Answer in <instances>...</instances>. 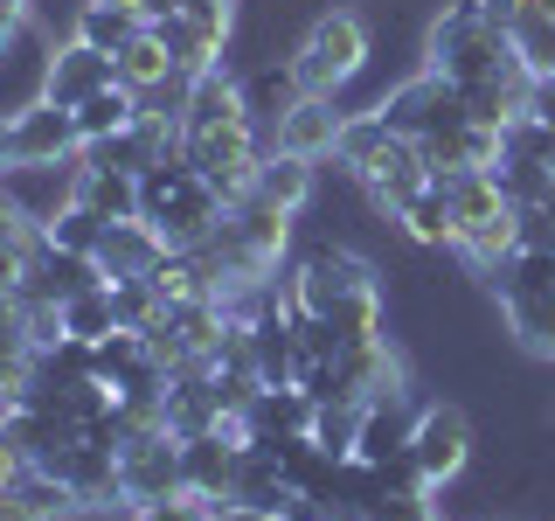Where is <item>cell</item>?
I'll return each mask as SVG.
<instances>
[{"label":"cell","mask_w":555,"mask_h":521,"mask_svg":"<svg viewBox=\"0 0 555 521\" xmlns=\"http://www.w3.org/2000/svg\"><path fill=\"white\" fill-rule=\"evenodd\" d=\"M22 35H28V22H22V14H8V8H0V69H8V56L22 49Z\"/></svg>","instance_id":"35"},{"label":"cell","mask_w":555,"mask_h":521,"mask_svg":"<svg viewBox=\"0 0 555 521\" xmlns=\"http://www.w3.org/2000/svg\"><path fill=\"white\" fill-rule=\"evenodd\" d=\"M22 473H28L22 445H14V439H0V494H14V486H22Z\"/></svg>","instance_id":"34"},{"label":"cell","mask_w":555,"mask_h":521,"mask_svg":"<svg viewBox=\"0 0 555 521\" xmlns=\"http://www.w3.org/2000/svg\"><path fill=\"white\" fill-rule=\"evenodd\" d=\"M77 112H56L49 98L14 104V161H77Z\"/></svg>","instance_id":"15"},{"label":"cell","mask_w":555,"mask_h":521,"mask_svg":"<svg viewBox=\"0 0 555 521\" xmlns=\"http://www.w3.org/2000/svg\"><path fill=\"white\" fill-rule=\"evenodd\" d=\"M473 417L465 404H451V396H424V410H416V431H410V466L416 480L430 486V494H444L451 480H465V466H473Z\"/></svg>","instance_id":"5"},{"label":"cell","mask_w":555,"mask_h":521,"mask_svg":"<svg viewBox=\"0 0 555 521\" xmlns=\"http://www.w3.org/2000/svg\"><path fill=\"white\" fill-rule=\"evenodd\" d=\"M28 237H35V230H28V223H22V208H14L8 195H0V251H22Z\"/></svg>","instance_id":"33"},{"label":"cell","mask_w":555,"mask_h":521,"mask_svg":"<svg viewBox=\"0 0 555 521\" xmlns=\"http://www.w3.org/2000/svg\"><path fill=\"white\" fill-rule=\"evenodd\" d=\"M222 126H250V104H243V77L236 69H202L188 84V104H181V132H222Z\"/></svg>","instance_id":"16"},{"label":"cell","mask_w":555,"mask_h":521,"mask_svg":"<svg viewBox=\"0 0 555 521\" xmlns=\"http://www.w3.org/2000/svg\"><path fill=\"white\" fill-rule=\"evenodd\" d=\"M507 56H514V42L479 14V0H444V8L430 14V28H424V69L451 77L459 91L479 84L486 69H500Z\"/></svg>","instance_id":"3"},{"label":"cell","mask_w":555,"mask_h":521,"mask_svg":"<svg viewBox=\"0 0 555 521\" xmlns=\"http://www.w3.org/2000/svg\"><path fill=\"white\" fill-rule=\"evenodd\" d=\"M389 223L403 230V243H416V251H451V202H444L438 181H430L424 195H410Z\"/></svg>","instance_id":"20"},{"label":"cell","mask_w":555,"mask_h":521,"mask_svg":"<svg viewBox=\"0 0 555 521\" xmlns=\"http://www.w3.org/2000/svg\"><path fill=\"white\" fill-rule=\"evenodd\" d=\"M0 521H35V514H28L22 494H0Z\"/></svg>","instance_id":"37"},{"label":"cell","mask_w":555,"mask_h":521,"mask_svg":"<svg viewBox=\"0 0 555 521\" xmlns=\"http://www.w3.org/2000/svg\"><path fill=\"white\" fill-rule=\"evenodd\" d=\"M202 521H285V514L250 508V500H216V508H202Z\"/></svg>","instance_id":"32"},{"label":"cell","mask_w":555,"mask_h":521,"mask_svg":"<svg viewBox=\"0 0 555 521\" xmlns=\"http://www.w3.org/2000/svg\"><path fill=\"white\" fill-rule=\"evenodd\" d=\"M112 84H118V56H104L91 42H56L35 69V98H49L56 112H77L83 98L112 91Z\"/></svg>","instance_id":"10"},{"label":"cell","mask_w":555,"mask_h":521,"mask_svg":"<svg viewBox=\"0 0 555 521\" xmlns=\"http://www.w3.org/2000/svg\"><path fill=\"white\" fill-rule=\"evenodd\" d=\"M181 439L167 424L118 439V508H153V500H181Z\"/></svg>","instance_id":"6"},{"label":"cell","mask_w":555,"mask_h":521,"mask_svg":"<svg viewBox=\"0 0 555 521\" xmlns=\"http://www.w3.org/2000/svg\"><path fill=\"white\" fill-rule=\"evenodd\" d=\"M340 126H347V104L340 98H320V91H306L299 104H292L285 118H278V153H299V161H334V147H340Z\"/></svg>","instance_id":"11"},{"label":"cell","mask_w":555,"mask_h":521,"mask_svg":"<svg viewBox=\"0 0 555 521\" xmlns=\"http://www.w3.org/2000/svg\"><path fill=\"white\" fill-rule=\"evenodd\" d=\"M0 8H8V14H22V22H28V8H35V0H0Z\"/></svg>","instance_id":"38"},{"label":"cell","mask_w":555,"mask_h":521,"mask_svg":"<svg viewBox=\"0 0 555 521\" xmlns=\"http://www.w3.org/2000/svg\"><path fill=\"white\" fill-rule=\"evenodd\" d=\"M77 202L91 208L98 223H132V216H139V181H132V174L83 167V181H77Z\"/></svg>","instance_id":"24"},{"label":"cell","mask_w":555,"mask_h":521,"mask_svg":"<svg viewBox=\"0 0 555 521\" xmlns=\"http://www.w3.org/2000/svg\"><path fill=\"white\" fill-rule=\"evenodd\" d=\"M132 118H139V91L112 84V91H98V98L77 104V139H83V147H91V139H112V132H126Z\"/></svg>","instance_id":"25"},{"label":"cell","mask_w":555,"mask_h":521,"mask_svg":"<svg viewBox=\"0 0 555 521\" xmlns=\"http://www.w3.org/2000/svg\"><path fill=\"white\" fill-rule=\"evenodd\" d=\"M63 334H69V341H104V334H118L112 285H83L77 300H63Z\"/></svg>","instance_id":"27"},{"label":"cell","mask_w":555,"mask_h":521,"mask_svg":"<svg viewBox=\"0 0 555 521\" xmlns=\"http://www.w3.org/2000/svg\"><path fill=\"white\" fill-rule=\"evenodd\" d=\"M389 139H396V132L382 126V112H375V104H369V112H347L340 147H334V161H326V167H340L347 181H361V174H369V161H375L382 147H389Z\"/></svg>","instance_id":"22"},{"label":"cell","mask_w":555,"mask_h":521,"mask_svg":"<svg viewBox=\"0 0 555 521\" xmlns=\"http://www.w3.org/2000/svg\"><path fill=\"white\" fill-rule=\"evenodd\" d=\"M361 417H369V404H347V396H320V410H312V431L306 439L326 452L334 466L354 459V445H361Z\"/></svg>","instance_id":"21"},{"label":"cell","mask_w":555,"mask_h":521,"mask_svg":"<svg viewBox=\"0 0 555 521\" xmlns=\"http://www.w3.org/2000/svg\"><path fill=\"white\" fill-rule=\"evenodd\" d=\"M112 306H118V327H132V334H146L153 320H160V285L153 278H126V285H112Z\"/></svg>","instance_id":"29"},{"label":"cell","mask_w":555,"mask_h":521,"mask_svg":"<svg viewBox=\"0 0 555 521\" xmlns=\"http://www.w3.org/2000/svg\"><path fill=\"white\" fill-rule=\"evenodd\" d=\"M126 8H146V0H126Z\"/></svg>","instance_id":"39"},{"label":"cell","mask_w":555,"mask_h":521,"mask_svg":"<svg viewBox=\"0 0 555 521\" xmlns=\"http://www.w3.org/2000/svg\"><path fill=\"white\" fill-rule=\"evenodd\" d=\"M375 112H382V126L396 139H430V132L459 126V118H473L465 112V91L451 77H438V69H416V77H403L396 91H382Z\"/></svg>","instance_id":"7"},{"label":"cell","mask_w":555,"mask_h":521,"mask_svg":"<svg viewBox=\"0 0 555 521\" xmlns=\"http://www.w3.org/2000/svg\"><path fill=\"white\" fill-rule=\"evenodd\" d=\"M49 243H56V251H69V257H98V237H104V223L91 216V208H63V216L56 223H49V230H42Z\"/></svg>","instance_id":"30"},{"label":"cell","mask_w":555,"mask_h":521,"mask_svg":"<svg viewBox=\"0 0 555 521\" xmlns=\"http://www.w3.org/2000/svg\"><path fill=\"white\" fill-rule=\"evenodd\" d=\"M77 181H83V153L77 161H14V167H0V195L22 208L28 230H49L63 208H77Z\"/></svg>","instance_id":"8"},{"label":"cell","mask_w":555,"mask_h":521,"mask_svg":"<svg viewBox=\"0 0 555 521\" xmlns=\"http://www.w3.org/2000/svg\"><path fill=\"white\" fill-rule=\"evenodd\" d=\"M0 167H14V112H0Z\"/></svg>","instance_id":"36"},{"label":"cell","mask_w":555,"mask_h":521,"mask_svg":"<svg viewBox=\"0 0 555 521\" xmlns=\"http://www.w3.org/2000/svg\"><path fill=\"white\" fill-rule=\"evenodd\" d=\"M361 195H369L375 216H396L410 195H424L430 188V167H424V153H416V139H389V147L369 161V174H361Z\"/></svg>","instance_id":"12"},{"label":"cell","mask_w":555,"mask_h":521,"mask_svg":"<svg viewBox=\"0 0 555 521\" xmlns=\"http://www.w3.org/2000/svg\"><path fill=\"white\" fill-rule=\"evenodd\" d=\"M257 195L271 208H285V216H306L312 195H320V161H299V153H271L264 167H257Z\"/></svg>","instance_id":"19"},{"label":"cell","mask_w":555,"mask_h":521,"mask_svg":"<svg viewBox=\"0 0 555 521\" xmlns=\"http://www.w3.org/2000/svg\"><path fill=\"white\" fill-rule=\"evenodd\" d=\"M14 494L28 500V514H35V521H83V514H91V508H83V500L69 494V486H63L56 473H42V466H28Z\"/></svg>","instance_id":"28"},{"label":"cell","mask_w":555,"mask_h":521,"mask_svg":"<svg viewBox=\"0 0 555 521\" xmlns=\"http://www.w3.org/2000/svg\"><path fill=\"white\" fill-rule=\"evenodd\" d=\"M139 223H153V230L167 237V251H195V243H208V230L222 223V195L208 188L202 167L160 161V167L139 174Z\"/></svg>","instance_id":"2"},{"label":"cell","mask_w":555,"mask_h":521,"mask_svg":"<svg viewBox=\"0 0 555 521\" xmlns=\"http://www.w3.org/2000/svg\"><path fill=\"white\" fill-rule=\"evenodd\" d=\"M369 278H382L375 257H361L354 243H312V251L292 257V271H285V306L299 313V320H326L354 285H369Z\"/></svg>","instance_id":"4"},{"label":"cell","mask_w":555,"mask_h":521,"mask_svg":"<svg viewBox=\"0 0 555 521\" xmlns=\"http://www.w3.org/2000/svg\"><path fill=\"white\" fill-rule=\"evenodd\" d=\"M299 98H306V84H299V69H292V56H264V63L243 69V104H250V118L264 132H278V118H285ZM271 147H278V139H271Z\"/></svg>","instance_id":"17"},{"label":"cell","mask_w":555,"mask_h":521,"mask_svg":"<svg viewBox=\"0 0 555 521\" xmlns=\"http://www.w3.org/2000/svg\"><path fill=\"white\" fill-rule=\"evenodd\" d=\"M312 410H320V396L299 390V382H285V390H257L243 417H250V439H306Z\"/></svg>","instance_id":"18"},{"label":"cell","mask_w":555,"mask_h":521,"mask_svg":"<svg viewBox=\"0 0 555 521\" xmlns=\"http://www.w3.org/2000/svg\"><path fill=\"white\" fill-rule=\"evenodd\" d=\"M160 257H167V237L153 230V223H104V237H98V278L104 285H126V278H153L160 271Z\"/></svg>","instance_id":"14"},{"label":"cell","mask_w":555,"mask_h":521,"mask_svg":"<svg viewBox=\"0 0 555 521\" xmlns=\"http://www.w3.org/2000/svg\"><path fill=\"white\" fill-rule=\"evenodd\" d=\"M167 77H181V69H173V56H167V42L160 35H132L126 49H118V84H126V91H153V84H167Z\"/></svg>","instance_id":"26"},{"label":"cell","mask_w":555,"mask_h":521,"mask_svg":"<svg viewBox=\"0 0 555 521\" xmlns=\"http://www.w3.org/2000/svg\"><path fill=\"white\" fill-rule=\"evenodd\" d=\"M132 35H146V14L126 8V0H91V8H83V22H77V42L104 49V56H118Z\"/></svg>","instance_id":"23"},{"label":"cell","mask_w":555,"mask_h":521,"mask_svg":"<svg viewBox=\"0 0 555 521\" xmlns=\"http://www.w3.org/2000/svg\"><path fill=\"white\" fill-rule=\"evenodd\" d=\"M369 56H375V28L361 8H320L299 35V49H292V69H299L306 91L320 98H340L347 84L369 77Z\"/></svg>","instance_id":"1"},{"label":"cell","mask_w":555,"mask_h":521,"mask_svg":"<svg viewBox=\"0 0 555 521\" xmlns=\"http://www.w3.org/2000/svg\"><path fill=\"white\" fill-rule=\"evenodd\" d=\"M126 521H202V500H153V508H132Z\"/></svg>","instance_id":"31"},{"label":"cell","mask_w":555,"mask_h":521,"mask_svg":"<svg viewBox=\"0 0 555 521\" xmlns=\"http://www.w3.org/2000/svg\"><path fill=\"white\" fill-rule=\"evenodd\" d=\"M403 390H416V382H410V361H403V347H396L389 334H375V341H347V347H340L334 382H326L320 396L375 404V396H403Z\"/></svg>","instance_id":"9"},{"label":"cell","mask_w":555,"mask_h":521,"mask_svg":"<svg viewBox=\"0 0 555 521\" xmlns=\"http://www.w3.org/2000/svg\"><path fill=\"white\" fill-rule=\"evenodd\" d=\"M236 466H243V445H230L222 431L181 439V486H188V500H202V508L236 500Z\"/></svg>","instance_id":"13"}]
</instances>
